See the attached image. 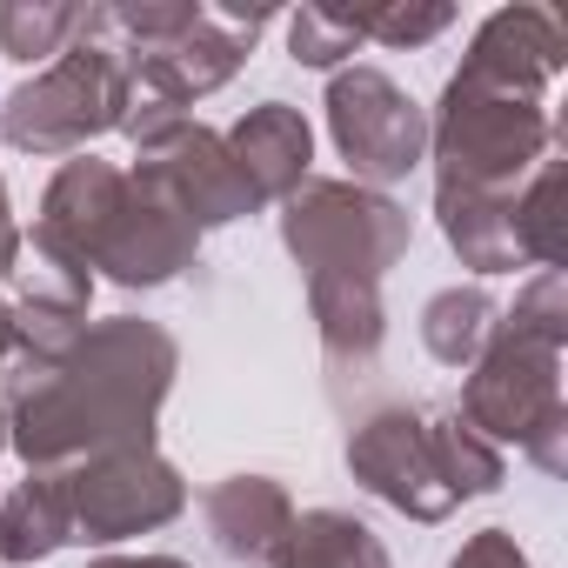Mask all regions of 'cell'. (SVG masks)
Segmentation results:
<instances>
[{
  "label": "cell",
  "mask_w": 568,
  "mask_h": 568,
  "mask_svg": "<svg viewBox=\"0 0 568 568\" xmlns=\"http://www.w3.org/2000/svg\"><path fill=\"white\" fill-rule=\"evenodd\" d=\"M181 348L161 322L114 315L94 322L68 362L54 368H0V408H8V448L28 468H81L94 455L154 448L161 402L174 388Z\"/></svg>",
  "instance_id": "1"
},
{
  "label": "cell",
  "mask_w": 568,
  "mask_h": 568,
  "mask_svg": "<svg viewBox=\"0 0 568 568\" xmlns=\"http://www.w3.org/2000/svg\"><path fill=\"white\" fill-rule=\"evenodd\" d=\"M221 141H227V154H234V168H241L254 207H261V201H288V194L308 181V161H315V128H308V114L288 108V101L247 108Z\"/></svg>",
  "instance_id": "12"
},
{
  "label": "cell",
  "mask_w": 568,
  "mask_h": 568,
  "mask_svg": "<svg viewBox=\"0 0 568 568\" xmlns=\"http://www.w3.org/2000/svg\"><path fill=\"white\" fill-rule=\"evenodd\" d=\"M267 568H395L382 535L368 521H355L348 508H308L295 515L288 541L274 548Z\"/></svg>",
  "instance_id": "17"
},
{
  "label": "cell",
  "mask_w": 568,
  "mask_h": 568,
  "mask_svg": "<svg viewBox=\"0 0 568 568\" xmlns=\"http://www.w3.org/2000/svg\"><path fill=\"white\" fill-rule=\"evenodd\" d=\"M348 475H355L375 501L402 508L408 521H442V515L462 508L455 488H448L442 468H435L428 415H422V408H375V415H362L355 435H348Z\"/></svg>",
  "instance_id": "10"
},
{
  "label": "cell",
  "mask_w": 568,
  "mask_h": 568,
  "mask_svg": "<svg viewBox=\"0 0 568 568\" xmlns=\"http://www.w3.org/2000/svg\"><path fill=\"white\" fill-rule=\"evenodd\" d=\"M568 168L541 161L521 187H515V241L528 254V267H561L568 261Z\"/></svg>",
  "instance_id": "18"
},
{
  "label": "cell",
  "mask_w": 568,
  "mask_h": 568,
  "mask_svg": "<svg viewBox=\"0 0 568 568\" xmlns=\"http://www.w3.org/2000/svg\"><path fill=\"white\" fill-rule=\"evenodd\" d=\"M568 61V34L548 8H495L475 41H468V61L455 74L481 81V88H501V94H528L541 101V88L561 74Z\"/></svg>",
  "instance_id": "11"
},
{
  "label": "cell",
  "mask_w": 568,
  "mask_h": 568,
  "mask_svg": "<svg viewBox=\"0 0 568 568\" xmlns=\"http://www.w3.org/2000/svg\"><path fill=\"white\" fill-rule=\"evenodd\" d=\"M501 322L521 328V335H535V342L568 348V274H561V267H541L528 288L515 295V308H508Z\"/></svg>",
  "instance_id": "23"
},
{
  "label": "cell",
  "mask_w": 568,
  "mask_h": 568,
  "mask_svg": "<svg viewBox=\"0 0 568 568\" xmlns=\"http://www.w3.org/2000/svg\"><path fill=\"white\" fill-rule=\"evenodd\" d=\"M328 134H335V154L348 161V181L375 194L388 181H408L428 161V114L382 68H342L328 81Z\"/></svg>",
  "instance_id": "7"
},
{
  "label": "cell",
  "mask_w": 568,
  "mask_h": 568,
  "mask_svg": "<svg viewBox=\"0 0 568 568\" xmlns=\"http://www.w3.org/2000/svg\"><path fill=\"white\" fill-rule=\"evenodd\" d=\"M21 221H14V201H8V181H0V281H8L21 267Z\"/></svg>",
  "instance_id": "26"
},
{
  "label": "cell",
  "mask_w": 568,
  "mask_h": 568,
  "mask_svg": "<svg viewBox=\"0 0 568 568\" xmlns=\"http://www.w3.org/2000/svg\"><path fill=\"white\" fill-rule=\"evenodd\" d=\"M0 455H8V408H0Z\"/></svg>",
  "instance_id": "29"
},
{
  "label": "cell",
  "mask_w": 568,
  "mask_h": 568,
  "mask_svg": "<svg viewBox=\"0 0 568 568\" xmlns=\"http://www.w3.org/2000/svg\"><path fill=\"white\" fill-rule=\"evenodd\" d=\"M121 134L134 141V174H148L201 234L254 214V194H247V181H241V168H234V154L214 128L187 121L181 108H161V101L134 94Z\"/></svg>",
  "instance_id": "6"
},
{
  "label": "cell",
  "mask_w": 568,
  "mask_h": 568,
  "mask_svg": "<svg viewBox=\"0 0 568 568\" xmlns=\"http://www.w3.org/2000/svg\"><path fill=\"white\" fill-rule=\"evenodd\" d=\"M355 28L362 41H382V48H422L455 28V8H442V0H428V8H355Z\"/></svg>",
  "instance_id": "24"
},
{
  "label": "cell",
  "mask_w": 568,
  "mask_h": 568,
  "mask_svg": "<svg viewBox=\"0 0 568 568\" xmlns=\"http://www.w3.org/2000/svg\"><path fill=\"white\" fill-rule=\"evenodd\" d=\"M81 21L88 8H74V0H0V54L8 61H61L74 41H81Z\"/></svg>",
  "instance_id": "21"
},
{
  "label": "cell",
  "mask_w": 568,
  "mask_h": 568,
  "mask_svg": "<svg viewBox=\"0 0 568 568\" xmlns=\"http://www.w3.org/2000/svg\"><path fill=\"white\" fill-rule=\"evenodd\" d=\"M308 315L322 328V355L335 375H368L388 335V308L375 281H308Z\"/></svg>",
  "instance_id": "14"
},
{
  "label": "cell",
  "mask_w": 568,
  "mask_h": 568,
  "mask_svg": "<svg viewBox=\"0 0 568 568\" xmlns=\"http://www.w3.org/2000/svg\"><path fill=\"white\" fill-rule=\"evenodd\" d=\"M475 435H488L495 448L515 442L528 448V462L541 475L568 468V402H561V348L535 342L521 328H508L495 315L488 348L475 355L468 382H462V408H455Z\"/></svg>",
  "instance_id": "2"
},
{
  "label": "cell",
  "mask_w": 568,
  "mask_h": 568,
  "mask_svg": "<svg viewBox=\"0 0 568 568\" xmlns=\"http://www.w3.org/2000/svg\"><path fill=\"white\" fill-rule=\"evenodd\" d=\"M435 221H442L448 247L462 254V267H475V274H515V267H528V254L515 241V194L435 187Z\"/></svg>",
  "instance_id": "15"
},
{
  "label": "cell",
  "mask_w": 568,
  "mask_h": 568,
  "mask_svg": "<svg viewBox=\"0 0 568 568\" xmlns=\"http://www.w3.org/2000/svg\"><path fill=\"white\" fill-rule=\"evenodd\" d=\"M68 475V515H74V541L108 548L128 535H154L187 508V481L168 455L154 448H128V455H94Z\"/></svg>",
  "instance_id": "8"
},
{
  "label": "cell",
  "mask_w": 568,
  "mask_h": 568,
  "mask_svg": "<svg viewBox=\"0 0 568 568\" xmlns=\"http://www.w3.org/2000/svg\"><path fill=\"white\" fill-rule=\"evenodd\" d=\"M134 108L128 61L108 41H74L61 61H48L28 88L0 108V141L21 154H81L101 134H121Z\"/></svg>",
  "instance_id": "5"
},
{
  "label": "cell",
  "mask_w": 568,
  "mask_h": 568,
  "mask_svg": "<svg viewBox=\"0 0 568 568\" xmlns=\"http://www.w3.org/2000/svg\"><path fill=\"white\" fill-rule=\"evenodd\" d=\"M488 335H495L488 288H442V295H428V308H422V348L442 368H475V355L488 348Z\"/></svg>",
  "instance_id": "19"
},
{
  "label": "cell",
  "mask_w": 568,
  "mask_h": 568,
  "mask_svg": "<svg viewBox=\"0 0 568 568\" xmlns=\"http://www.w3.org/2000/svg\"><path fill=\"white\" fill-rule=\"evenodd\" d=\"M88 568H194V561H181V555H101Z\"/></svg>",
  "instance_id": "27"
},
{
  "label": "cell",
  "mask_w": 568,
  "mask_h": 568,
  "mask_svg": "<svg viewBox=\"0 0 568 568\" xmlns=\"http://www.w3.org/2000/svg\"><path fill=\"white\" fill-rule=\"evenodd\" d=\"M68 541H74L68 475L61 468H28V481L14 495H0V561H48Z\"/></svg>",
  "instance_id": "16"
},
{
  "label": "cell",
  "mask_w": 568,
  "mask_h": 568,
  "mask_svg": "<svg viewBox=\"0 0 568 568\" xmlns=\"http://www.w3.org/2000/svg\"><path fill=\"white\" fill-rule=\"evenodd\" d=\"M548 114L528 94L481 88L468 74H448L442 108L428 121V161L435 187H475V194H515L548 161Z\"/></svg>",
  "instance_id": "3"
},
{
  "label": "cell",
  "mask_w": 568,
  "mask_h": 568,
  "mask_svg": "<svg viewBox=\"0 0 568 568\" xmlns=\"http://www.w3.org/2000/svg\"><path fill=\"white\" fill-rule=\"evenodd\" d=\"M415 214L362 181H302L281 201V247L295 254L302 281H375L408 254Z\"/></svg>",
  "instance_id": "4"
},
{
  "label": "cell",
  "mask_w": 568,
  "mask_h": 568,
  "mask_svg": "<svg viewBox=\"0 0 568 568\" xmlns=\"http://www.w3.org/2000/svg\"><path fill=\"white\" fill-rule=\"evenodd\" d=\"M201 254V227L148 181L128 168V187L114 201V214L101 221V241L88 254V274L101 267L114 288H168L181 267H194Z\"/></svg>",
  "instance_id": "9"
},
{
  "label": "cell",
  "mask_w": 568,
  "mask_h": 568,
  "mask_svg": "<svg viewBox=\"0 0 568 568\" xmlns=\"http://www.w3.org/2000/svg\"><path fill=\"white\" fill-rule=\"evenodd\" d=\"M362 48V28H355V8H302L288 14V54L302 68H335Z\"/></svg>",
  "instance_id": "22"
},
{
  "label": "cell",
  "mask_w": 568,
  "mask_h": 568,
  "mask_svg": "<svg viewBox=\"0 0 568 568\" xmlns=\"http://www.w3.org/2000/svg\"><path fill=\"white\" fill-rule=\"evenodd\" d=\"M448 568H528V555H521V541H515L508 528H481V535H468V541L455 548Z\"/></svg>",
  "instance_id": "25"
},
{
  "label": "cell",
  "mask_w": 568,
  "mask_h": 568,
  "mask_svg": "<svg viewBox=\"0 0 568 568\" xmlns=\"http://www.w3.org/2000/svg\"><path fill=\"white\" fill-rule=\"evenodd\" d=\"M8 355H14V322H8V295H0V368H8Z\"/></svg>",
  "instance_id": "28"
},
{
  "label": "cell",
  "mask_w": 568,
  "mask_h": 568,
  "mask_svg": "<svg viewBox=\"0 0 568 568\" xmlns=\"http://www.w3.org/2000/svg\"><path fill=\"white\" fill-rule=\"evenodd\" d=\"M201 515H207L214 548L227 561H254V568H267L274 548L295 528V501H288V488H281L274 475H227V481H214L201 495Z\"/></svg>",
  "instance_id": "13"
},
{
  "label": "cell",
  "mask_w": 568,
  "mask_h": 568,
  "mask_svg": "<svg viewBox=\"0 0 568 568\" xmlns=\"http://www.w3.org/2000/svg\"><path fill=\"white\" fill-rule=\"evenodd\" d=\"M428 415V448H435V468L442 481L455 488V501H475V495H495L501 488V448L488 435H475L455 408H422Z\"/></svg>",
  "instance_id": "20"
}]
</instances>
